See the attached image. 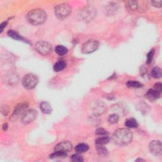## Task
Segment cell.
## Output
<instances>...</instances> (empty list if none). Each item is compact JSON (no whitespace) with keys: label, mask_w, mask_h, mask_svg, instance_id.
<instances>
[{"label":"cell","mask_w":162,"mask_h":162,"mask_svg":"<svg viewBox=\"0 0 162 162\" xmlns=\"http://www.w3.org/2000/svg\"><path fill=\"white\" fill-rule=\"evenodd\" d=\"M126 84L131 88H141L142 87V84L141 82L137 81H129Z\"/></svg>","instance_id":"21"},{"label":"cell","mask_w":162,"mask_h":162,"mask_svg":"<svg viewBox=\"0 0 162 162\" xmlns=\"http://www.w3.org/2000/svg\"><path fill=\"white\" fill-rule=\"evenodd\" d=\"M7 82H8L9 84H15L16 82H17V77L15 75L9 74L7 76Z\"/></svg>","instance_id":"28"},{"label":"cell","mask_w":162,"mask_h":162,"mask_svg":"<svg viewBox=\"0 0 162 162\" xmlns=\"http://www.w3.org/2000/svg\"><path fill=\"white\" fill-rule=\"evenodd\" d=\"M119 117L117 114H112V115H110L109 116L108 118V122L110 123H112V124H115L119 122Z\"/></svg>","instance_id":"26"},{"label":"cell","mask_w":162,"mask_h":162,"mask_svg":"<svg viewBox=\"0 0 162 162\" xmlns=\"http://www.w3.org/2000/svg\"><path fill=\"white\" fill-rule=\"evenodd\" d=\"M9 111V108L7 106H1V113L3 114V115H6L8 113Z\"/></svg>","instance_id":"33"},{"label":"cell","mask_w":162,"mask_h":162,"mask_svg":"<svg viewBox=\"0 0 162 162\" xmlns=\"http://www.w3.org/2000/svg\"><path fill=\"white\" fill-rule=\"evenodd\" d=\"M72 148L73 146L71 144V142H70L67 141H65L60 142V143L56 145L55 148V151L67 154L68 152L72 151Z\"/></svg>","instance_id":"8"},{"label":"cell","mask_w":162,"mask_h":162,"mask_svg":"<svg viewBox=\"0 0 162 162\" xmlns=\"http://www.w3.org/2000/svg\"><path fill=\"white\" fill-rule=\"evenodd\" d=\"M161 93L156 91L155 89H150L148 92L146 96L151 101H154L159 99L161 96Z\"/></svg>","instance_id":"13"},{"label":"cell","mask_w":162,"mask_h":162,"mask_svg":"<svg viewBox=\"0 0 162 162\" xmlns=\"http://www.w3.org/2000/svg\"><path fill=\"white\" fill-rule=\"evenodd\" d=\"M151 3L153 5L157 8H160L162 6V1L159 0V1H152Z\"/></svg>","instance_id":"31"},{"label":"cell","mask_w":162,"mask_h":162,"mask_svg":"<svg viewBox=\"0 0 162 162\" xmlns=\"http://www.w3.org/2000/svg\"><path fill=\"white\" fill-rule=\"evenodd\" d=\"M112 139L117 144L121 146L127 145L132 140V133L127 129H119L114 132Z\"/></svg>","instance_id":"1"},{"label":"cell","mask_w":162,"mask_h":162,"mask_svg":"<svg viewBox=\"0 0 162 162\" xmlns=\"http://www.w3.org/2000/svg\"><path fill=\"white\" fill-rule=\"evenodd\" d=\"M72 9L67 3H62L57 5L55 8V14L60 19H63L67 17L71 13Z\"/></svg>","instance_id":"3"},{"label":"cell","mask_w":162,"mask_h":162,"mask_svg":"<svg viewBox=\"0 0 162 162\" xmlns=\"http://www.w3.org/2000/svg\"><path fill=\"white\" fill-rule=\"evenodd\" d=\"M136 161H144V160H142V159H141V158H139V159H137L136 160Z\"/></svg>","instance_id":"36"},{"label":"cell","mask_w":162,"mask_h":162,"mask_svg":"<svg viewBox=\"0 0 162 162\" xmlns=\"http://www.w3.org/2000/svg\"><path fill=\"white\" fill-rule=\"evenodd\" d=\"M28 108V104L26 103H20L15 107V108L12 115V119L14 118V119H17L18 117L21 115H23V114L26 112Z\"/></svg>","instance_id":"10"},{"label":"cell","mask_w":162,"mask_h":162,"mask_svg":"<svg viewBox=\"0 0 162 162\" xmlns=\"http://www.w3.org/2000/svg\"><path fill=\"white\" fill-rule=\"evenodd\" d=\"M89 150V146L86 144H79L75 147V151L78 153H82Z\"/></svg>","instance_id":"17"},{"label":"cell","mask_w":162,"mask_h":162,"mask_svg":"<svg viewBox=\"0 0 162 162\" xmlns=\"http://www.w3.org/2000/svg\"><path fill=\"white\" fill-rule=\"evenodd\" d=\"M40 109L43 113L45 114H50L52 112V106L46 101H43L40 104Z\"/></svg>","instance_id":"15"},{"label":"cell","mask_w":162,"mask_h":162,"mask_svg":"<svg viewBox=\"0 0 162 162\" xmlns=\"http://www.w3.org/2000/svg\"><path fill=\"white\" fill-rule=\"evenodd\" d=\"M7 128H8V125H7V124H6V123H5V124L3 125V130H4V131H6V129H7Z\"/></svg>","instance_id":"35"},{"label":"cell","mask_w":162,"mask_h":162,"mask_svg":"<svg viewBox=\"0 0 162 162\" xmlns=\"http://www.w3.org/2000/svg\"><path fill=\"white\" fill-rule=\"evenodd\" d=\"M125 125L128 128H136L138 127V123L137 120L134 119H129L127 120L125 123Z\"/></svg>","instance_id":"16"},{"label":"cell","mask_w":162,"mask_h":162,"mask_svg":"<svg viewBox=\"0 0 162 162\" xmlns=\"http://www.w3.org/2000/svg\"><path fill=\"white\" fill-rule=\"evenodd\" d=\"M99 47V43L96 40H89L82 44V52L84 54H90L96 51Z\"/></svg>","instance_id":"5"},{"label":"cell","mask_w":162,"mask_h":162,"mask_svg":"<svg viewBox=\"0 0 162 162\" xmlns=\"http://www.w3.org/2000/svg\"><path fill=\"white\" fill-rule=\"evenodd\" d=\"M6 24H7V22H4L3 23L1 24V25H0V27H1V33L3 31V29H4V28L6 26Z\"/></svg>","instance_id":"34"},{"label":"cell","mask_w":162,"mask_h":162,"mask_svg":"<svg viewBox=\"0 0 162 162\" xmlns=\"http://www.w3.org/2000/svg\"><path fill=\"white\" fill-rule=\"evenodd\" d=\"M46 13L43 9L39 8L32 9L27 15V21L34 25L43 24L46 21Z\"/></svg>","instance_id":"2"},{"label":"cell","mask_w":162,"mask_h":162,"mask_svg":"<svg viewBox=\"0 0 162 162\" xmlns=\"http://www.w3.org/2000/svg\"><path fill=\"white\" fill-rule=\"evenodd\" d=\"M37 115L38 113L36 110L33 109L27 110L22 116V122L24 123V124H28V123L33 122L37 118Z\"/></svg>","instance_id":"7"},{"label":"cell","mask_w":162,"mask_h":162,"mask_svg":"<svg viewBox=\"0 0 162 162\" xmlns=\"http://www.w3.org/2000/svg\"><path fill=\"white\" fill-rule=\"evenodd\" d=\"M154 87H155L154 89H155L158 92H160V93H161L162 91V85L160 82H158V83L155 84L154 85Z\"/></svg>","instance_id":"32"},{"label":"cell","mask_w":162,"mask_h":162,"mask_svg":"<svg viewBox=\"0 0 162 162\" xmlns=\"http://www.w3.org/2000/svg\"><path fill=\"white\" fill-rule=\"evenodd\" d=\"M66 156H67V154L66 153L55 151L52 155H50V158H52V159H62V158H65V157H66Z\"/></svg>","instance_id":"23"},{"label":"cell","mask_w":162,"mask_h":162,"mask_svg":"<svg viewBox=\"0 0 162 162\" xmlns=\"http://www.w3.org/2000/svg\"><path fill=\"white\" fill-rule=\"evenodd\" d=\"M96 134L98 136H106L108 134V132L106 131H105V130L103 128H98L96 129Z\"/></svg>","instance_id":"30"},{"label":"cell","mask_w":162,"mask_h":162,"mask_svg":"<svg viewBox=\"0 0 162 162\" xmlns=\"http://www.w3.org/2000/svg\"><path fill=\"white\" fill-rule=\"evenodd\" d=\"M127 4L129 8L133 11L136 10L138 8V2L136 1H129L127 2Z\"/></svg>","instance_id":"25"},{"label":"cell","mask_w":162,"mask_h":162,"mask_svg":"<svg viewBox=\"0 0 162 162\" xmlns=\"http://www.w3.org/2000/svg\"><path fill=\"white\" fill-rule=\"evenodd\" d=\"M95 16V9L93 8H87L83 12L82 17L85 21H91L93 19Z\"/></svg>","instance_id":"12"},{"label":"cell","mask_w":162,"mask_h":162,"mask_svg":"<svg viewBox=\"0 0 162 162\" xmlns=\"http://www.w3.org/2000/svg\"><path fill=\"white\" fill-rule=\"evenodd\" d=\"M155 55V49H151L147 55V63H150L153 58V56Z\"/></svg>","instance_id":"29"},{"label":"cell","mask_w":162,"mask_h":162,"mask_svg":"<svg viewBox=\"0 0 162 162\" xmlns=\"http://www.w3.org/2000/svg\"><path fill=\"white\" fill-rule=\"evenodd\" d=\"M110 141V138L106 136H103V137L97 139L96 140V145L104 146L108 144Z\"/></svg>","instance_id":"20"},{"label":"cell","mask_w":162,"mask_h":162,"mask_svg":"<svg viewBox=\"0 0 162 162\" xmlns=\"http://www.w3.org/2000/svg\"><path fill=\"white\" fill-rule=\"evenodd\" d=\"M37 52L44 56H46L52 52V44L46 41H39L37 43L35 46Z\"/></svg>","instance_id":"6"},{"label":"cell","mask_w":162,"mask_h":162,"mask_svg":"<svg viewBox=\"0 0 162 162\" xmlns=\"http://www.w3.org/2000/svg\"><path fill=\"white\" fill-rule=\"evenodd\" d=\"M38 78L33 74H28L25 75L22 79V85L27 89H33L38 83Z\"/></svg>","instance_id":"4"},{"label":"cell","mask_w":162,"mask_h":162,"mask_svg":"<svg viewBox=\"0 0 162 162\" xmlns=\"http://www.w3.org/2000/svg\"><path fill=\"white\" fill-rule=\"evenodd\" d=\"M96 148L98 151V153L101 156H106L108 153L106 149L102 145H96Z\"/></svg>","instance_id":"24"},{"label":"cell","mask_w":162,"mask_h":162,"mask_svg":"<svg viewBox=\"0 0 162 162\" xmlns=\"http://www.w3.org/2000/svg\"><path fill=\"white\" fill-rule=\"evenodd\" d=\"M8 35L9 36L11 37L13 39H14L15 40H17L19 41H23L24 43H30L28 42V41H27L26 39L22 37V36H20V34H19L17 32L14 31V30H10L8 32Z\"/></svg>","instance_id":"14"},{"label":"cell","mask_w":162,"mask_h":162,"mask_svg":"<svg viewBox=\"0 0 162 162\" xmlns=\"http://www.w3.org/2000/svg\"><path fill=\"white\" fill-rule=\"evenodd\" d=\"M149 149L151 153L155 156H159L161 154L162 146L160 141H153L149 145Z\"/></svg>","instance_id":"9"},{"label":"cell","mask_w":162,"mask_h":162,"mask_svg":"<svg viewBox=\"0 0 162 162\" xmlns=\"http://www.w3.org/2000/svg\"><path fill=\"white\" fill-rule=\"evenodd\" d=\"M55 52L58 54V55L63 56L67 53L68 49L66 47L62 45H58L55 47Z\"/></svg>","instance_id":"19"},{"label":"cell","mask_w":162,"mask_h":162,"mask_svg":"<svg viewBox=\"0 0 162 162\" xmlns=\"http://www.w3.org/2000/svg\"><path fill=\"white\" fill-rule=\"evenodd\" d=\"M161 75V69L159 67H155L151 70V76L155 79H160Z\"/></svg>","instance_id":"22"},{"label":"cell","mask_w":162,"mask_h":162,"mask_svg":"<svg viewBox=\"0 0 162 162\" xmlns=\"http://www.w3.org/2000/svg\"><path fill=\"white\" fill-rule=\"evenodd\" d=\"M92 110H93L94 114L96 115H101L104 112L105 110V106L103 103L100 101H96L92 105Z\"/></svg>","instance_id":"11"},{"label":"cell","mask_w":162,"mask_h":162,"mask_svg":"<svg viewBox=\"0 0 162 162\" xmlns=\"http://www.w3.org/2000/svg\"><path fill=\"white\" fill-rule=\"evenodd\" d=\"M66 67V63L63 61H59L56 62L53 66L54 70L55 72H60Z\"/></svg>","instance_id":"18"},{"label":"cell","mask_w":162,"mask_h":162,"mask_svg":"<svg viewBox=\"0 0 162 162\" xmlns=\"http://www.w3.org/2000/svg\"><path fill=\"white\" fill-rule=\"evenodd\" d=\"M70 160H71V161H74V162H82L84 161V159H83V158H82V157L78 154L73 155L71 157Z\"/></svg>","instance_id":"27"}]
</instances>
